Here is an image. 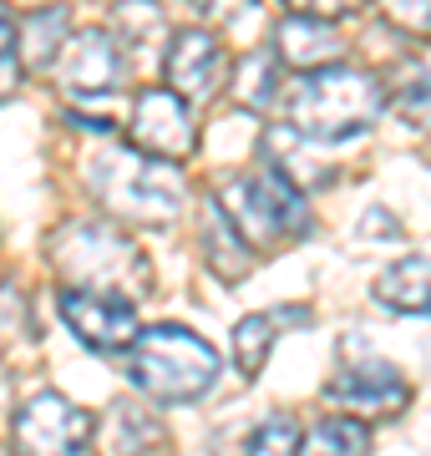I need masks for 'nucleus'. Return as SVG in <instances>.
Masks as SVG:
<instances>
[{
    "mask_svg": "<svg viewBox=\"0 0 431 456\" xmlns=\"http://www.w3.org/2000/svg\"><path fill=\"white\" fill-rule=\"evenodd\" d=\"M107 31L117 36V46L127 56H142V51L167 41V16L158 0H117L112 16H107Z\"/></svg>",
    "mask_w": 431,
    "mask_h": 456,
    "instance_id": "nucleus-19",
    "label": "nucleus"
},
{
    "mask_svg": "<svg viewBox=\"0 0 431 456\" xmlns=\"http://www.w3.org/2000/svg\"><path fill=\"white\" fill-rule=\"evenodd\" d=\"M11 401V375H5V365H0V406Z\"/></svg>",
    "mask_w": 431,
    "mask_h": 456,
    "instance_id": "nucleus-29",
    "label": "nucleus"
},
{
    "mask_svg": "<svg viewBox=\"0 0 431 456\" xmlns=\"http://www.w3.org/2000/svg\"><path fill=\"white\" fill-rule=\"evenodd\" d=\"M274 56L284 61V71H295V77H305V71H325V66H335L340 56H346V36H340V26L335 20H315V16H284L280 26H274Z\"/></svg>",
    "mask_w": 431,
    "mask_h": 456,
    "instance_id": "nucleus-12",
    "label": "nucleus"
},
{
    "mask_svg": "<svg viewBox=\"0 0 431 456\" xmlns=\"http://www.w3.org/2000/svg\"><path fill=\"white\" fill-rule=\"evenodd\" d=\"M370 452V431L361 416H325L305 431L299 456H365Z\"/></svg>",
    "mask_w": 431,
    "mask_h": 456,
    "instance_id": "nucleus-20",
    "label": "nucleus"
},
{
    "mask_svg": "<svg viewBox=\"0 0 431 456\" xmlns=\"http://www.w3.org/2000/svg\"><path fill=\"white\" fill-rule=\"evenodd\" d=\"M376 305L391 314H431V254H406L376 274Z\"/></svg>",
    "mask_w": 431,
    "mask_h": 456,
    "instance_id": "nucleus-17",
    "label": "nucleus"
},
{
    "mask_svg": "<svg viewBox=\"0 0 431 456\" xmlns=\"http://www.w3.org/2000/svg\"><path fill=\"white\" fill-rule=\"evenodd\" d=\"M214 198L224 203L233 228L254 248H284V244H295V239L310 233V198L299 193L284 173H274V167L224 178Z\"/></svg>",
    "mask_w": 431,
    "mask_h": 456,
    "instance_id": "nucleus-5",
    "label": "nucleus"
},
{
    "mask_svg": "<svg viewBox=\"0 0 431 456\" xmlns=\"http://www.w3.org/2000/svg\"><path fill=\"white\" fill-rule=\"evenodd\" d=\"M61 320L92 355H133L137 335V310L133 299H117V294H92V289H61L56 294Z\"/></svg>",
    "mask_w": 431,
    "mask_h": 456,
    "instance_id": "nucleus-9",
    "label": "nucleus"
},
{
    "mask_svg": "<svg viewBox=\"0 0 431 456\" xmlns=\"http://www.w3.org/2000/svg\"><path fill=\"white\" fill-rule=\"evenodd\" d=\"M325 395L335 406H346L350 416H391V411L406 406V380L381 360H355L335 375Z\"/></svg>",
    "mask_w": 431,
    "mask_h": 456,
    "instance_id": "nucleus-11",
    "label": "nucleus"
},
{
    "mask_svg": "<svg viewBox=\"0 0 431 456\" xmlns=\"http://www.w3.org/2000/svg\"><path fill=\"white\" fill-rule=\"evenodd\" d=\"M46 259L61 274V289H92L117 299H142L152 289L148 254L112 218H67L51 228Z\"/></svg>",
    "mask_w": 431,
    "mask_h": 456,
    "instance_id": "nucleus-1",
    "label": "nucleus"
},
{
    "mask_svg": "<svg viewBox=\"0 0 431 456\" xmlns=\"http://www.w3.org/2000/svg\"><path fill=\"white\" fill-rule=\"evenodd\" d=\"M284 16H315V20H346L365 11V0H280Z\"/></svg>",
    "mask_w": 431,
    "mask_h": 456,
    "instance_id": "nucleus-27",
    "label": "nucleus"
},
{
    "mask_svg": "<svg viewBox=\"0 0 431 456\" xmlns=\"http://www.w3.org/2000/svg\"><path fill=\"white\" fill-rule=\"evenodd\" d=\"M36 340V314H31V299L20 284H0V355L16 350V345Z\"/></svg>",
    "mask_w": 431,
    "mask_h": 456,
    "instance_id": "nucleus-22",
    "label": "nucleus"
},
{
    "mask_svg": "<svg viewBox=\"0 0 431 456\" xmlns=\"http://www.w3.org/2000/svg\"><path fill=\"white\" fill-rule=\"evenodd\" d=\"M92 446H97V456H152L163 446V426L137 401H112L92 431Z\"/></svg>",
    "mask_w": 431,
    "mask_h": 456,
    "instance_id": "nucleus-14",
    "label": "nucleus"
},
{
    "mask_svg": "<svg viewBox=\"0 0 431 456\" xmlns=\"http://www.w3.org/2000/svg\"><path fill=\"white\" fill-rule=\"evenodd\" d=\"M71 41V5H41L16 26L20 71H51Z\"/></svg>",
    "mask_w": 431,
    "mask_h": 456,
    "instance_id": "nucleus-16",
    "label": "nucleus"
},
{
    "mask_svg": "<svg viewBox=\"0 0 431 456\" xmlns=\"http://www.w3.org/2000/svg\"><path fill=\"white\" fill-rule=\"evenodd\" d=\"M51 71H56V86L71 102H86V97H112V92H122L133 66H127V51L117 46L112 31L92 26V31L71 36L67 51H61V61L51 66Z\"/></svg>",
    "mask_w": 431,
    "mask_h": 456,
    "instance_id": "nucleus-8",
    "label": "nucleus"
},
{
    "mask_svg": "<svg viewBox=\"0 0 431 456\" xmlns=\"http://www.w3.org/2000/svg\"><path fill=\"white\" fill-rule=\"evenodd\" d=\"M86 193L122 228H163L188 203L178 163L148 158L137 147H97L86 158Z\"/></svg>",
    "mask_w": 431,
    "mask_h": 456,
    "instance_id": "nucleus-2",
    "label": "nucleus"
},
{
    "mask_svg": "<svg viewBox=\"0 0 431 456\" xmlns=\"http://www.w3.org/2000/svg\"><path fill=\"white\" fill-rule=\"evenodd\" d=\"M218 350L183 325H152L133 345V386L158 406H183L214 391Z\"/></svg>",
    "mask_w": 431,
    "mask_h": 456,
    "instance_id": "nucleus-4",
    "label": "nucleus"
},
{
    "mask_svg": "<svg viewBox=\"0 0 431 456\" xmlns=\"http://www.w3.org/2000/svg\"><path fill=\"white\" fill-rule=\"evenodd\" d=\"M127 137H133V147L148 152V158L183 163V158L199 147L193 102H183L173 86H148V92H137L133 117H127Z\"/></svg>",
    "mask_w": 431,
    "mask_h": 456,
    "instance_id": "nucleus-7",
    "label": "nucleus"
},
{
    "mask_svg": "<svg viewBox=\"0 0 431 456\" xmlns=\"http://www.w3.org/2000/svg\"><path fill=\"white\" fill-rule=\"evenodd\" d=\"M280 314H244L239 325H233V365L244 375H259L264 370L269 350H274V340H280Z\"/></svg>",
    "mask_w": 431,
    "mask_h": 456,
    "instance_id": "nucleus-21",
    "label": "nucleus"
},
{
    "mask_svg": "<svg viewBox=\"0 0 431 456\" xmlns=\"http://www.w3.org/2000/svg\"><path fill=\"white\" fill-rule=\"evenodd\" d=\"M188 5H193L203 20H233L244 5H249V0H188Z\"/></svg>",
    "mask_w": 431,
    "mask_h": 456,
    "instance_id": "nucleus-28",
    "label": "nucleus"
},
{
    "mask_svg": "<svg viewBox=\"0 0 431 456\" xmlns=\"http://www.w3.org/2000/svg\"><path fill=\"white\" fill-rule=\"evenodd\" d=\"M199 248H203V264L214 269L224 284H244L254 274V244L233 228V218L224 213L218 198L203 203V228H199Z\"/></svg>",
    "mask_w": 431,
    "mask_h": 456,
    "instance_id": "nucleus-15",
    "label": "nucleus"
},
{
    "mask_svg": "<svg viewBox=\"0 0 431 456\" xmlns=\"http://www.w3.org/2000/svg\"><path fill=\"white\" fill-rule=\"evenodd\" d=\"M396 107L406 122L431 132V71H421V61H406V71L396 82Z\"/></svg>",
    "mask_w": 431,
    "mask_h": 456,
    "instance_id": "nucleus-23",
    "label": "nucleus"
},
{
    "mask_svg": "<svg viewBox=\"0 0 431 456\" xmlns=\"http://www.w3.org/2000/svg\"><path fill=\"white\" fill-rule=\"evenodd\" d=\"M376 5H381L386 26H396V31L416 36V41L431 36V0H376Z\"/></svg>",
    "mask_w": 431,
    "mask_h": 456,
    "instance_id": "nucleus-25",
    "label": "nucleus"
},
{
    "mask_svg": "<svg viewBox=\"0 0 431 456\" xmlns=\"http://www.w3.org/2000/svg\"><path fill=\"white\" fill-rule=\"evenodd\" d=\"M284 122L315 142H350L386 112V82L365 66H325L284 86Z\"/></svg>",
    "mask_w": 431,
    "mask_h": 456,
    "instance_id": "nucleus-3",
    "label": "nucleus"
},
{
    "mask_svg": "<svg viewBox=\"0 0 431 456\" xmlns=\"http://www.w3.org/2000/svg\"><path fill=\"white\" fill-rule=\"evenodd\" d=\"M92 416L56 391H36L11 411V452L16 456H82L92 446Z\"/></svg>",
    "mask_w": 431,
    "mask_h": 456,
    "instance_id": "nucleus-6",
    "label": "nucleus"
},
{
    "mask_svg": "<svg viewBox=\"0 0 431 456\" xmlns=\"http://www.w3.org/2000/svg\"><path fill=\"white\" fill-rule=\"evenodd\" d=\"M264 158L274 173L295 183L299 193H315V188H330L335 183V158H330V142H315L305 137L299 127H269L264 132Z\"/></svg>",
    "mask_w": 431,
    "mask_h": 456,
    "instance_id": "nucleus-13",
    "label": "nucleus"
},
{
    "mask_svg": "<svg viewBox=\"0 0 431 456\" xmlns=\"http://www.w3.org/2000/svg\"><path fill=\"white\" fill-rule=\"evenodd\" d=\"M280 77H284V61L274 56V46H259L229 71V92L244 112H274V102L284 97Z\"/></svg>",
    "mask_w": 431,
    "mask_h": 456,
    "instance_id": "nucleus-18",
    "label": "nucleus"
},
{
    "mask_svg": "<svg viewBox=\"0 0 431 456\" xmlns=\"http://www.w3.org/2000/svg\"><path fill=\"white\" fill-rule=\"evenodd\" d=\"M299 441H305V431L295 426V416H269L259 431H254L249 441V456H299Z\"/></svg>",
    "mask_w": 431,
    "mask_h": 456,
    "instance_id": "nucleus-24",
    "label": "nucleus"
},
{
    "mask_svg": "<svg viewBox=\"0 0 431 456\" xmlns=\"http://www.w3.org/2000/svg\"><path fill=\"white\" fill-rule=\"evenodd\" d=\"M229 56H224V46H218L214 31H203V26H183L173 41H167L163 51V77L167 86L178 92L183 102H208L224 92V82H229Z\"/></svg>",
    "mask_w": 431,
    "mask_h": 456,
    "instance_id": "nucleus-10",
    "label": "nucleus"
},
{
    "mask_svg": "<svg viewBox=\"0 0 431 456\" xmlns=\"http://www.w3.org/2000/svg\"><path fill=\"white\" fill-rule=\"evenodd\" d=\"M20 77L26 71H20V51H16V20L5 16V5H0V97H11Z\"/></svg>",
    "mask_w": 431,
    "mask_h": 456,
    "instance_id": "nucleus-26",
    "label": "nucleus"
}]
</instances>
